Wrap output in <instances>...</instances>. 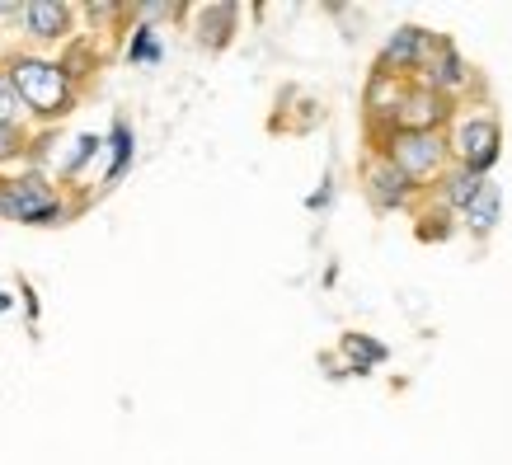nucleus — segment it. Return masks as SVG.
Returning <instances> with one entry per match:
<instances>
[{
	"label": "nucleus",
	"mask_w": 512,
	"mask_h": 465,
	"mask_svg": "<svg viewBox=\"0 0 512 465\" xmlns=\"http://www.w3.org/2000/svg\"><path fill=\"white\" fill-rule=\"evenodd\" d=\"M461 217H466L480 235H484V231H494V221H498V184H494V179H484V188L475 193V202H470Z\"/></svg>",
	"instance_id": "12"
},
{
	"label": "nucleus",
	"mask_w": 512,
	"mask_h": 465,
	"mask_svg": "<svg viewBox=\"0 0 512 465\" xmlns=\"http://www.w3.org/2000/svg\"><path fill=\"white\" fill-rule=\"evenodd\" d=\"M24 118H29V109H24V99L15 94L10 76L0 71V127H24Z\"/></svg>",
	"instance_id": "15"
},
{
	"label": "nucleus",
	"mask_w": 512,
	"mask_h": 465,
	"mask_svg": "<svg viewBox=\"0 0 512 465\" xmlns=\"http://www.w3.org/2000/svg\"><path fill=\"white\" fill-rule=\"evenodd\" d=\"M484 188V174H470V170H451L447 179H442V198H447V207H456V212H466L470 202H475V193Z\"/></svg>",
	"instance_id": "11"
},
{
	"label": "nucleus",
	"mask_w": 512,
	"mask_h": 465,
	"mask_svg": "<svg viewBox=\"0 0 512 465\" xmlns=\"http://www.w3.org/2000/svg\"><path fill=\"white\" fill-rule=\"evenodd\" d=\"M127 57H132V62H160V38H156V29H146V24H141V29L132 33Z\"/></svg>",
	"instance_id": "17"
},
{
	"label": "nucleus",
	"mask_w": 512,
	"mask_h": 465,
	"mask_svg": "<svg viewBox=\"0 0 512 465\" xmlns=\"http://www.w3.org/2000/svg\"><path fill=\"white\" fill-rule=\"evenodd\" d=\"M447 118L442 94L433 90H414L400 94V109H395V132H437V123Z\"/></svg>",
	"instance_id": "6"
},
{
	"label": "nucleus",
	"mask_w": 512,
	"mask_h": 465,
	"mask_svg": "<svg viewBox=\"0 0 512 465\" xmlns=\"http://www.w3.org/2000/svg\"><path fill=\"white\" fill-rule=\"evenodd\" d=\"M5 76H10V85H15V94L24 99V109H29L33 118L57 123V118H66L71 104H76V85L66 80L62 62H43V57H10Z\"/></svg>",
	"instance_id": "1"
},
{
	"label": "nucleus",
	"mask_w": 512,
	"mask_h": 465,
	"mask_svg": "<svg viewBox=\"0 0 512 465\" xmlns=\"http://www.w3.org/2000/svg\"><path fill=\"white\" fill-rule=\"evenodd\" d=\"M202 43L207 47H226L235 33V5H207L202 10Z\"/></svg>",
	"instance_id": "10"
},
{
	"label": "nucleus",
	"mask_w": 512,
	"mask_h": 465,
	"mask_svg": "<svg viewBox=\"0 0 512 465\" xmlns=\"http://www.w3.org/2000/svg\"><path fill=\"white\" fill-rule=\"evenodd\" d=\"M386 160L395 170L414 184V179H428V174L442 170V160H447V141L437 137V132H390V151Z\"/></svg>",
	"instance_id": "3"
},
{
	"label": "nucleus",
	"mask_w": 512,
	"mask_h": 465,
	"mask_svg": "<svg viewBox=\"0 0 512 465\" xmlns=\"http://www.w3.org/2000/svg\"><path fill=\"white\" fill-rule=\"evenodd\" d=\"M498 146H503V132H498L494 118H470V123H461L456 137H451V151L461 160V170H470V174L494 170Z\"/></svg>",
	"instance_id": "4"
},
{
	"label": "nucleus",
	"mask_w": 512,
	"mask_h": 465,
	"mask_svg": "<svg viewBox=\"0 0 512 465\" xmlns=\"http://www.w3.org/2000/svg\"><path fill=\"white\" fill-rule=\"evenodd\" d=\"M99 146H104V141L94 137V132H85V137L76 141V151L66 155V165H62V179H76V174L85 170V165H90L94 155H99Z\"/></svg>",
	"instance_id": "16"
},
{
	"label": "nucleus",
	"mask_w": 512,
	"mask_h": 465,
	"mask_svg": "<svg viewBox=\"0 0 512 465\" xmlns=\"http://www.w3.org/2000/svg\"><path fill=\"white\" fill-rule=\"evenodd\" d=\"M466 85V62L456 57V47H442V57L428 62V90L442 94V90H461Z\"/></svg>",
	"instance_id": "9"
},
{
	"label": "nucleus",
	"mask_w": 512,
	"mask_h": 465,
	"mask_svg": "<svg viewBox=\"0 0 512 465\" xmlns=\"http://www.w3.org/2000/svg\"><path fill=\"white\" fill-rule=\"evenodd\" d=\"M132 146H137V141H132V123H127V118H118V123H113V132H109L113 165H109V179H104V184H118V179L127 174V165H132Z\"/></svg>",
	"instance_id": "13"
},
{
	"label": "nucleus",
	"mask_w": 512,
	"mask_h": 465,
	"mask_svg": "<svg viewBox=\"0 0 512 465\" xmlns=\"http://www.w3.org/2000/svg\"><path fill=\"white\" fill-rule=\"evenodd\" d=\"M428 47H433V38H428V29H414V24H404V29H395V38L386 43V52H381V76H390V66H419L423 57H428Z\"/></svg>",
	"instance_id": "8"
},
{
	"label": "nucleus",
	"mask_w": 512,
	"mask_h": 465,
	"mask_svg": "<svg viewBox=\"0 0 512 465\" xmlns=\"http://www.w3.org/2000/svg\"><path fill=\"white\" fill-rule=\"evenodd\" d=\"M409 193H414V184L404 179L390 160H376V165H367V198L376 202V207H386V212H395V207H404L409 202Z\"/></svg>",
	"instance_id": "7"
},
{
	"label": "nucleus",
	"mask_w": 512,
	"mask_h": 465,
	"mask_svg": "<svg viewBox=\"0 0 512 465\" xmlns=\"http://www.w3.org/2000/svg\"><path fill=\"white\" fill-rule=\"evenodd\" d=\"M71 19H76V10L62 0H29L24 5V33L33 43H62L71 33Z\"/></svg>",
	"instance_id": "5"
},
{
	"label": "nucleus",
	"mask_w": 512,
	"mask_h": 465,
	"mask_svg": "<svg viewBox=\"0 0 512 465\" xmlns=\"http://www.w3.org/2000/svg\"><path fill=\"white\" fill-rule=\"evenodd\" d=\"M10 19H24V5L19 0H0V24H10Z\"/></svg>",
	"instance_id": "19"
},
{
	"label": "nucleus",
	"mask_w": 512,
	"mask_h": 465,
	"mask_svg": "<svg viewBox=\"0 0 512 465\" xmlns=\"http://www.w3.org/2000/svg\"><path fill=\"white\" fill-rule=\"evenodd\" d=\"M24 151H29V132H24V127H0V165H5V160H19Z\"/></svg>",
	"instance_id": "18"
},
{
	"label": "nucleus",
	"mask_w": 512,
	"mask_h": 465,
	"mask_svg": "<svg viewBox=\"0 0 512 465\" xmlns=\"http://www.w3.org/2000/svg\"><path fill=\"white\" fill-rule=\"evenodd\" d=\"M0 217L24 221V226H62L66 202L43 174H19V179H0Z\"/></svg>",
	"instance_id": "2"
},
{
	"label": "nucleus",
	"mask_w": 512,
	"mask_h": 465,
	"mask_svg": "<svg viewBox=\"0 0 512 465\" xmlns=\"http://www.w3.org/2000/svg\"><path fill=\"white\" fill-rule=\"evenodd\" d=\"M343 353L353 362V372H372L376 362H386V348L372 343L367 334H343Z\"/></svg>",
	"instance_id": "14"
}]
</instances>
